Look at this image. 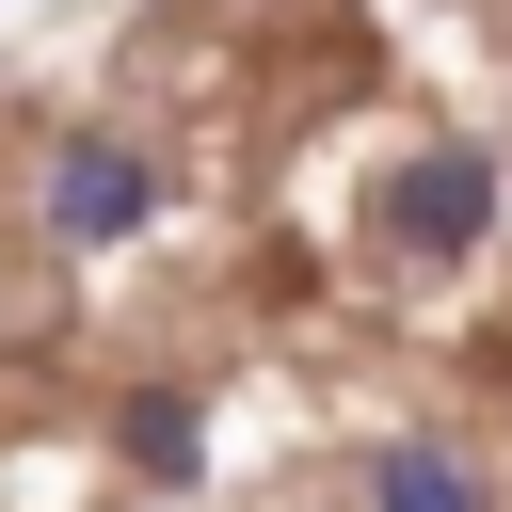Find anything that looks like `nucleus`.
Instances as JSON below:
<instances>
[{
  "label": "nucleus",
  "mask_w": 512,
  "mask_h": 512,
  "mask_svg": "<svg viewBox=\"0 0 512 512\" xmlns=\"http://www.w3.org/2000/svg\"><path fill=\"white\" fill-rule=\"evenodd\" d=\"M128 464H144V480H192V400H144V416H128Z\"/></svg>",
  "instance_id": "20e7f679"
},
{
  "label": "nucleus",
  "mask_w": 512,
  "mask_h": 512,
  "mask_svg": "<svg viewBox=\"0 0 512 512\" xmlns=\"http://www.w3.org/2000/svg\"><path fill=\"white\" fill-rule=\"evenodd\" d=\"M48 224H64V240H128V224H144V160H128V144H64V160H48Z\"/></svg>",
  "instance_id": "f03ea898"
},
{
  "label": "nucleus",
  "mask_w": 512,
  "mask_h": 512,
  "mask_svg": "<svg viewBox=\"0 0 512 512\" xmlns=\"http://www.w3.org/2000/svg\"><path fill=\"white\" fill-rule=\"evenodd\" d=\"M496 224V160L480 144H416L400 176H384V256H416V272H448L464 240Z\"/></svg>",
  "instance_id": "f257e3e1"
},
{
  "label": "nucleus",
  "mask_w": 512,
  "mask_h": 512,
  "mask_svg": "<svg viewBox=\"0 0 512 512\" xmlns=\"http://www.w3.org/2000/svg\"><path fill=\"white\" fill-rule=\"evenodd\" d=\"M368 512H480V480H464V448H432V432H400V448L368 464Z\"/></svg>",
  "instance_id": "7ed1b4c3"
}]
</instances>
